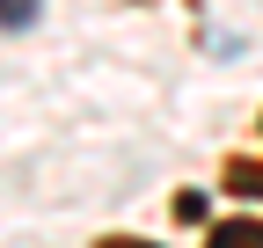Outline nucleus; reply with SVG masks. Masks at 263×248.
Here are the masks:
<instances>
[{"mask_svg":"<svg viewBox=\"0 0 263 248\" xmlns=\"http://www.w3.org/2000/svg\"><path fill=\"white\" fill-rule=\"evenodd\" d=\"M205 248H263V219H227V226H212Z\"/></svg>","mask_w":263,"mask_h":248,"instance_id":"f257e3e1","label":"nucleus"},{"mask_svg":"<svg viewBox=\"0 0 263 248\" xmlns=\"http://www.w3.org/2000/svg\"><path fill=\"white\" fill-rule=\"evenodd\" d=\"M227 190L234 197H263V161H234L227 168Z\"/></svg>","mask_w":263,"mask_h":248,"instance_id":"f03ea898","label":"nucleus"},{"mask_svg":"<svg viewBox=\"0 0 263 248\" xmlns=\"http://www.w3.org/2000/svg\"><path fill=\"white\" fill-rule=\"evenodd\" d=\"M44 15V0H0V29H29Z\"/></svg>","mask_w":263,"mask_h":248,"instance_id":"7ed1b4c3","label":"nucleus"},{"mask_svg":"<svg viewBox=\"0 0 263 248\" xmlns=\"http://www.w3.org/2000/svg\"><path fill=\"white\" fill-rule=\"evenodd\" d=\"M176 219H183V226H190V219H205V197H197V190H183V197H176Z\"/></svg>","mask_w":263,"mask_h":248,"instance_id":"20e7f679","label":"nucleus"},{"mask_svg":"<svg viewBox=\"0 0 263 248\" xmlns=\"http://www.w3.org/2000/svg\"><path fill=\"white\" fill-rule=\"evenodd\" d=\"M95 248H154V241H95Z\"/></svg>","mask_w":263,"mask_h":248,"instance_id":"39448f33","label":"nucleus"}]
</instances>
